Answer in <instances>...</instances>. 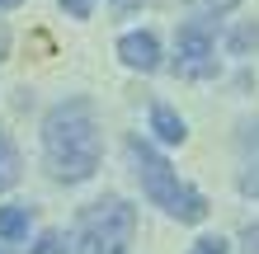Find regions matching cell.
<instances>
[{
	"mask_svg": "<svg viewBox=\"0 0 259 254\" xmlns=\"http://www.w3.org/2000/svg\"><path fill=\"white\" fill-rule=\"evenodd\" d=\"M254 42H259V24H245V28L231 33V52H245V47H254Z\"/></svg>",
	"mask_w": 259,
	"mask_h": 254,
	"instance_id": "30bf717a",
	"label": "cell"
},
{
	"mask_svg": "<svg viewBox=\"0 0 259 254\" xmlns=\"http://www.w3.org/2000/svg\"><path fill=\"white\" fill-rule=\"evenodd\" d=\"M179 71L184 76H212L217 71V47H212V33L203 19L179 28Z\"/></svg>",
	"mask_w": 259,
	"mask_h": 254,
	"instance_id": "277c9868",
	"label": "cell"
},
{
	"mask_svg": "<svg viewBox=\"0 0 259 254\" xmlns=\"http://www.w3.org/2000/svg\"><path fill=\"white\" fill-rule=\"evenodd\" d=\"M62 10H71L75 19H90V10H95V0H62Z\"/></svg>",
	"mask_w": 259,
	"mask_h": 254,
	"instance_id": "7c38bea8",
	"label": "cell"
},
{
	"mask_svg": "<svg viewBox=\"0 0 259 254\" xmlns=\"http://www.w3.org/2000/svg\"><path fill=\"white\" fill-rule=\"evenodd\" d=\"M28 235V207H0V240H24Z\"/></svg>",
	"mask_w": 259,
	"mask_h": 254,
	"instance_id": "ba28073f",
	"label": "cell"
},
{
	"mask_svg": "<svg viewBox=\"0 0 259 254\" xmlns=\"http://www.w3.org/2000/svg\"><path fill=\"white\" fill-rule=\"evenodd\" d=\"M240 188H245V193H259V165L240 174Z\"/></svg>",
	"mask_w": 259,
	"mask_h": 254,
	"instance_id": "4fadbf2b",
	"label": "cell"
},
{
	"mask_svg": "<svg viewBox=\"0 0 259 254\" xmlns=\"http://www.w3.org/2000/svg\"><path fill=\"white\" fill-rule=\"evenodd\" d=\"M42 146H48V170L52 179L80 184L99 170V127L90 99H66L57 104L42 123Z\"/></svg>",
	"mask_w": 259,
	"mask_h": 254,
	"instance_id": "6da1fadb",
	"label": "cell"
},
{
	"mask_svg": "<svg viewBox=\"0 0 259 254\" xmlns=\"http://www.w3.org/2000/svg\"><path fill=\"white\" fill-rule=\"evenodd\" d=\"M236 0H193V10H231Z\"/></svg>",
	"mask_w": 259,
	"mask_h": 254,
	"instance_id": "5bb4252c",
	"label": "cell"
},
{
	"mask_svg": "<svg viewBox=\"0 0 259 254\" xmlns=\"http://www.w3.org/2000/svg\"><path fill=\"white\" fill-rule=\"evenodd\" d=\"M132 235H137V207H127L123 198H104L80 212L75 254H127Z\"/></svg>",
	"mask_w": 259,
	"mask_h": 254,
	"instance_id": "3957f363",
	"label": "cell"
},
{
	"mask_svg": "<svg viewBox=\"0 0 259 254\" xmlns=\"http://www.w3.org/2000/svg\"><path fill=\"white\" fill-rule=\"evenodd\" d=\"M151 132H156L160 141H170V146H175V141H184V132H189V127H184V118H179L175 109L156 104V109H151Z\"/></svg>",
	"mask_w": 259,
	"mask_h": 254,
	"instance_id": "8992f818",
	"label": "cell"
},
{
	"mask_svg": "<svg viewBox=\"0 0 259 254\" xmlns=\"http://www.w3.org/2000/svg\"><path fill=\"white\" fill-rule=\"evenodd\" d=\"M33 254H66L62 231H42V235H38V245H33Z\"/></svg>",
	"mask_w": 259,
	"mask_h": 254,
	"instance_id": "9c48e42d",
	"label": "cell"
},
{
	"mask_svg": "<svg viewBox=\"0 0 259 254\" xmlns=\"http://www.w3.org/2000/svg\"><path fill=\"white\" fill-rule=\"evenodd\" d=\"M14 5H24V0H0V10H14Z\"/></svg>",
	"mask_w": 259,
	"mask_h": 254,
	"instance_id": "e0dca14e",
	"label": "cell"
},
{
	"mask_svg": "<svg viewBox=\"0 0 259 254\" xmlns=\"http://www.w3.org/2000/svg\"><path fill=\"white\" fill-rule=\"evenodd\" d=\"M19 184V151H14V141L0 132V193Z\"/></svg>",
	"mask_w": 259,
	"mask_h": 254,
	"instance_id": "52a82bcc",
	"label": "cell"
},
{
	"mask_svg": "<svg viewBox=\"0 0 259 254\" xmlns=\"http://www.w3.org/2000/svg\"><path fill=\"white\" fill-rule=\"evenodd\" d=\"M226 249H231V245H226L222 235H207V240H198V245H193L189 254H226Z\"/></svg>",
	"mask_w": 259,
	"mask_h": 254,
	"instance_id": "8fae6325",
	"label": "cell"
},
{
	"mask_svg": "<svg viewBox=\"0 0 259 254\" xmlns=\"http://www.w3.org/2000/svg\"><path fill=\"white\" fill-rule=\"evenodd\" d=\"M127 151H132V160H137V174H142L146 198L156 202V207H165V212L179 217V221H203V217H207V198L179 184V174L165 165V160L151 151L142 137H132V141H127Z\"/></svg>",
	"mask_w": 259,
	"mask_h": 254,
	"instance_id": "7a4b0ae2",
	"label": "cell"
},
{
	"mask_svg": "<svg viewBox=\"0 0 259 254\" xmlns=\"http://www.w3.org/2000/svg\"><path fill=\"white\" fill-rule=\"evenodd\" d=\"M118 57H123L132 71H156V66H160V42L151 38V33H123Z\"/></svg>",
	"mask_w": 259,
	"mask_h": 254,
	"instance_id": "5b68a950",
	"label": "cell"
},
{
	"mask_svg": "<svg viewBox=\"0 0 259 254\" xmlns=\"http://www.w3.org/2000/svg\"><path fill=\"white\" fill-rule=\"evenodd\" d=\"M5 52H10V28L0 24V57H5Z\"/></svg>",
	"mask_w": 259,
	"mask_h": 254,
	"instance_id": "9a60e30c",
	"label": "cell"
},
{
	"mask_svg": "<svg viewBox=\"0 0 259 254\" xmlns=\"http://www.w3.org/2000/svg\"><path fill=\"white\" fill-rule=\"evenodd\" d=\"M113 10H118V14H127V10H137V0H113Z\"/></svg>",
	"mask_w": 259,
	"mask_h": 254,
	"instance_id": "2e32d148",
	"label": "cell"
}]
</instances>
